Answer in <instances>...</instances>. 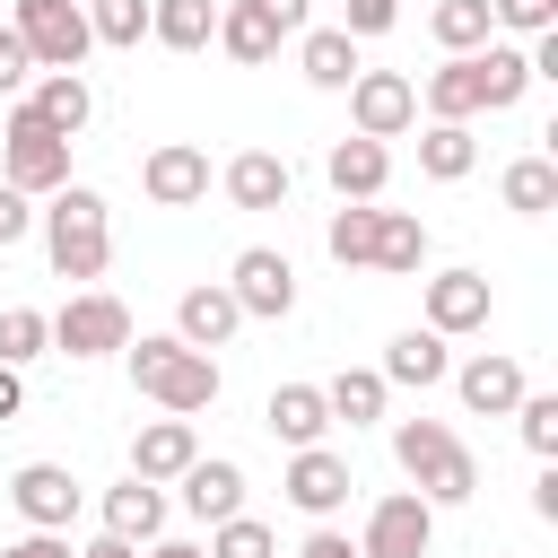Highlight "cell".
Wrapping results in <instances>:
<instances>
[{"label":"cell","instance_id":"cell-1","mask_svg":"<svg viewBox=\"0 0 558 558\" xmlns=\"http://www.w3.org/2000/svg\"><path fill=\"white\" fill-rule=\"evenodd\" d=\"M35 227H44V253H52V270L70 288H96L105 279V262H113V209H105L96 183H61L35 209Z\"/></svg>","mask_w":558,"mask_h":558},{"label":"cell","instance_id":"cell-2","mask_svg":"<svg viewBox=\"0 0 558 558\" xmlns=\"http://www.w3.org/2000/svg\"><path fill=\"white\" fill-rule=\"evenodd\" d=\"M122 357H131V384L157 401V410H174V418H201L209 401H218V357L209 349H192V340H174V331H140V340H122Z\"/></svg>","mask_w":558,"mask_h":558},{"label":"cell","instance_id":"cell-3","mask_svg":"<svg viewBox=\"0 0 558 558\" xmlns=\"http://www.w3.org/2000/svg\"><path fill=\"white\" fill-rule=\"evenodd\" d=\"M392 462L427 506H471L480 497V462L445 418H392Z\"/></svg>","mask_w":558,"mask_h":558},{"label":"cell","instance_id":"cell-4","mask_svg":"<svg viewBox=\"0 0 558 558\" xmlns=\"http://www.w3.org/2000/svg\"><path fill=\"white\" fill-rule=\"evenodd\" d=\"M0 183H17L26 201H52L70 183V140L26 96H9V122H0Z\"/></svg>","mask_w":558,"mask_h":558},{"label":"cell","instance_id":"cell-5","mask_svg":"<svg viewBox=\"0 0 558 558\" xmlns=\"http://www.w3.org/2000/svg\"><path fill=\"white\" fill-rule=\"evenodd\" d=\"M122 340H131V305L113 288H70V305L52 314L61 357H122Z\"/></svg>","mask_w":558,"mask_h":558},{"label":"cell","instance_id":"cell-6","mask_svg":"<svg viewBox=\"0 0 558 558\" xmlns=\"http://www.w3.org/2000/svg\"><path fill=\"white\" fill-rule=\"evenodd\" d=\"M9 26L26 35L35 70H78V61L96 52V35H87V0H17Z\"/></svg>","mask_w":558,"mask_h":558},{"label":"cell","instance_id":"cell-7","mask_svg":"<svg viewBox=\"0 0 558 558\" xmlns=\"http://www.w3.org/2000/svg\"><path fill=\"white\" fill-rule=\"evenodd\" d=\"M436 549V506L418 488H392L366 506V532H357V558H427Z\"/></svg>","mask_w":558,"mask_h":558},{"label":"cell","instance_id":"cell-8","mask_svg":"<svg viewBox=\"0 0 558 558\" xmlns=\"http://www.w3.org/2000/svg\"><path fill=\"white\" fill-rule=\"evenodd\" d=\"M340 96H349V131L357 140H401L418 122V78H401V70H357Z\"/></svg>","mask_w":558,"mask_h":558},{"label":"cell","instance_id":"cell-9","mask_svg":"<svg viewBox=\"0 0 558 558\" xmlns=\"http://www.w3.org/2000/svg\"><path fill=\"white\" fill-rule=\"evenodd\" d=\"M227 296L244 305V323H279V314H296V262H288L279 244H244L235 270H227Z\"/></svg>","mask_w":558,"mask_h":558},{"label":"cell","instance_id":"cell-10","mask_svg":"<svg viewBox=\"0 0 558 558\" xmlns=\"http://www.w3.org/2000/svg\"><path fill=\"white\" fill-rule=\"evenodd\" d=\"M140 192H148L157 209H192V201H209V148H192V140H157V148L140 157Z\"/></svg>","mask_w":558,"mask_h":558},{"label":"cell","instance_id":"cell-11","mask_svg":"<svg viewBox=\"0 0 558 558\" xmlns=\"http://www.w3.org/2000/svg\"><path fill=\"white\" fill-rule=\"evenodd\" d=\"M279 488H288V506H296V514H314V523H323V514H340V506H349V488H357V480H349V453H331V445H296Z\"/></svg>","mask_w":558,"mask_h":558},{"label":"cell","instance_id":"cell-12","mask_svg":"<svg viewBox=\"0 0 558 558\" xmlns=\"http://www.w3.org/2000/svg\"><path fill=\"white\" fill-rule=\"evenodd\" d=\"M9 506L26 514V532H70V514H78L70 462H17L9 471Z\"/></svg>","mask_w":558,"mask_h":558},{"label":"cell","instance_id":"cell-13","mask_svg":"<svg viewBox=\"0 0 558 558\" xmlns=\"http://www.w3.org/2000/svg\"><path fill=\"white\" fill-rule=\"evenodd\" d=\"M445 384H453V392H462V410H480V418H506V410L532 392V384H523V366H514L506 349H480V357H462Z\"/></svg>","mask_w":558,"mask_h":558},{"label":"cell","instance_id":"cell-14","mask_svg":"<svg viewBox=\"0 0 558 558\" xmlns=\"http://www.w3.org/2000/svg\"><path fill=\"white\" fill-rule=\"evenodd\" d=\"M183 514H192V523H227V514H244V462H227V453H192V462H183Z\"/></svg>","mask_w":558,"mask_h":558},{"label":"cell","instance_id":"cell-15","mask_svg":"<svg viewBox=\"0 0 558 558\" xmlns=\"http://www.w3.org/2000/svg\"><path fill=\"white\" fill-rule=\"evenodd\" d=\"M427 331H445V340L488 331V279L480 270H436L427 279Z\"/></svg>","mask_w":558,"mask_h":558},{"label":"cell","instance_id":"cell-16","mask_svg":"<svg viewBox=\"0 0 558 558\" xmlns=\"http://www.w3.org/2000/svg\"><path fill=\"white\" fill-rule=\"evenodd\" d=\"M235 323H244V305L227 296V279H201L174 296V340H192V349H227Z\"/></svg>","mask_w":558,"mask_h":558},{"label":"cell","instance_id":"cell-17","mask_svg":"<svg viewBox=\"0 0 558 558\" xmlns=\"http://www.w3.org/2000/svg\"><path fill=\"white\" fill-rule=\"evenodd\" d=\"M262 427L296 453V445H323L340 418H331V401H323V384H279L270 401H262Z\"/></svg>","mask_w":558,"mask_h":558},{"label":"cell","instance_id":"cell-18","mask_svg":"<svg viewBox=\"0 0 558 558\" xmlns=\"http://www.w3.org/2000/svg\"><path fill=\"white\" fill-rule=\"evenodd\" d=\"M323 174H331V192H340V201H384V183H392V148L349 131V140H331Z\"/></svg>","mask_w":558,"mask_h":558},{"label":"cell","instance_id":"cell-19","mask_svg":"<svg viewBox=\"0 0 558 558\" xmlns=\"http://www.w3.org/2000/svg\"><path fill=\"white\" fill-rule=\"evenodd\" d=\"M218 192H227L235 209H288V192H296V174H288V157H270V148H244V157H227V174H218Z\"/></svg>","mask_w":558,"mask_h":558},{"label":"cell","instance_id":"cell-20","mask_svg":"<svg viewBox=\"0 0 558 558\" xmlns=\"http://www.w3.org/2000/svg\"><path fill=\"white\" fill-rule=\"evenodd\" d=\"M375 375H384V384L427 392V384H445V375H453V349H445V331H427V323H418V331H392V340H384V366H375Z\"/></svg>","mask_w":558,"mask_h":558},{"label":"cell","instance_id":"cell-21","mask_svg":"<svg viewBox=\"0 0 558 558\" xmlns=\"http://www.w3.org/2000/svg\"><path fill=\"white\" fill-rule=\"evenodd\" d=\"M296 70H305V87L340 96L366 61H357V35H349V26H305V35H296Z\"/></svg>","mask_w":558,"mask_h":558},{"label":"cell","instance_id":"cell-22","mask_svg":"<svg viewBox=\"0 0 558 558\" xmlns=\"http://www.w3.org/2000/svg\"><path fill=\"white\" fill-rule=\"evenodd\" d=\"M192 453H201V436H192V418H174V410H166V418H148V427L131 436V471H140V480H157V488H166V480H183V462H192Z\"/></svg>","mask_w":558,"mask_h":558},{"label":"cell","instance_id":"cell-23","mask_svg":"<svg viewBox=\"0 0 558 558\" xmlns=\"http://www.w3.org/2000/svg\"><path fill=\"white\" fill-rule=\"evenodd\" d=\"M105 532H113V541H131V549H148V541L166 532V488H157V480H140V471H131L122 488H105Z\"/></svg>","mask_w":558,"mask_h":558},{"label":"cell","instance_id":"cell-24","mask_svg":"<svg viewBox=\"0 0 558 558\" xmlns=\"http://www.w3.org/2000/svg\"><path fill=\"white\" fill-rule=\"evenodd\" d=\"M418 105H427V122H471V113H480V52H445V61L427 70Z\"/></svg>","mask_w":558,"mask_h":558},{"label":"cell","instance_id":"cell-25","mask_svg":"<svg viewBox=\"0 0 558 558\" xmlns=\"http://www.w3.org/2000/svg\"><path fill=\"white\" fill-rule=\"evenodd\" d=\"M209 44H218L227 61H244V70H262V61H279V44H288V35H279V26H270V17L253 9V0H227V9H218V35H209Z\"/></svg>","mask_w":558,"mask_h":558},{"label":"cell","instance_id":"cell-26","mask_svg":"<svg viewBox=\"0 0 558 558\" xmlns=\"http://www.w3.org/2000/svg\"><path fill=\"white\" fill-rule=\"evenodd\" d=\"M209 35H218V0H148V44L209 52Z\"/></svg>","mask_w":558,"mask_h":558},{"label":"cell","instance_id":"cell-27","mask_svg":"<svg viewBox=\"0 0 558 558\" xmlns=\"http://www.w3.org/2000/svg\"><path fill=\"white\" fill-rule=\"evenodd\" d=\"M26 105H35V113H44V122H52L61 140H78V131H87V113H96V87H87L78 70H44Z\"/></svg>","mask_w":558,"mask_h":558},{"label":"cell","instance_id":"cell-28","mask_svg":"<svg viewBox=\"0 0 558 558\" xmlns=\"http://www.w3.org/2000/svg\"><path fill=\"white\" fill-rule=\"evenodd\" d=\"M523 87H532V61H523V44H480V113H506V105H523Z\"/></svg>","mask_w":558,"mask_h":558},{"label":"cell","instance_id":"cell-29","mask_svg":"<svg viewBox=\"0 0 558 558\" xmlns=\"http://www.w3.org/2000/svg\"><path fill=\"white\" fill-rule=\"evenodd\" d=\"M471 166H480L471 122H427V131H418V174H427V183H462Z\"/></svg>","mask_w":558,"mask_h":558},{"label":"cell","instance_id":"cell-30","mask_svg":"<svg viewBox=\"0 0 558 558\" xmlns=\"http://www.w3.org/2000/svg\"><path fill=\"white\" fill-rule=\"evenodd\" d=\"M418 262H427V227H418L410 209H384V218H375V262H366V270H384V279H418Z\"/></svg>","mask_w":558,"mask_h":558},{"label":"cell","instance_id":"cell-31","mask_svg":"<svg viewBox=\"0 0 558 558\" xmlns=\"http://www.w3.org/2000/svg\"><path fill=\"white\" fill-rule=\"evenodd\" d=\"M323 401H331V418H349V427H375V418H384V401H392V384H384L375 366H340V375L323 384Z\"/></svg>","mask_w":558,"mask_h":558},{"label":"cell","instance_id":"cell-32","mask_svg":"<svg viewBox=\"0 0 558 558\" xmlns=\"http://www.w3.org/2000/svg\"><path fill=\"white\" fill-rule=\"evenodd\" d=\"M375 218H384L375 201H340V209H331L323 244H331V262H340V270H366V262H375Z\"/></svg>","mask_w":558,"mask_h":558},{"label":"cell","instance_id":"cell-33","mask_svg":"<svg viewBox=\"0 0 558 558\" xmlns=\"http://www.w3.org/2000/svg\"><path fill=\"white\" fill-rule=\"evenodd\" d=\"M497 201H506V209H523V218L558 209V166H549V157H514V166L497 174Z\"/></svg>","mask_w":558,"mask_h":558},{"label":"cell","instance_id":"cell-34","mask_svg":"<svg viewBox=\"0 0 558 558\" xmlns=\"http://www.w3.org/2000/svg\"><path fill=\"white\" fill-rule=\"evenodd\" d=\"M427 35H436L445 52H480L497 26H488V0H436V9H427Z\"/></svg>","mask_w":558,"mask_h":558},{"label":"cell","instance_id":"cell-35","mask_svg":"<svg viewBox=\"0 0 558 558\" xmlns=\"http://www.w3.org/2000/svg\"><path fill=\"white\" fill-rule=\"evenodd\" d=\"M52 349V314L35 305H0V366H35Z\"/></svg>","mask_w":558,"mask_h":558},{"label":"cell","instance_id":"cell-36","mask_svg":"<svg viewBox=\"0 0 558 558\" xmlns=\"http://www.w3.org/2000/svg\"><path fill=\"white\" fill-rule=\"evenodd\" d=\"M87 35L113 44V52H140L148 44V0H87Z\"/></svg>","mask_w":558,"mask_h":558},{"label":"cell","instance_id":"cell-37","mask_svg":"<svg viewBox=\"0 0 558 558\" xmlns=\"http://www.w3.org/2000/svg\"><path fill=\"white\" fill-rule=\"evenodd\" d=\"M201 558H279V532L262 514H227V523H209V549Z\"/></svg>","mask_w":558,"mask_h":558},{"label":"cell","instance_id":"cell-38","mask_svg":"<svg viewBox=\"0 0 558 558\" xmlns=\"http://www.w3.org/2000/svg\"><path fill=\"white\" fill-rule=\"evenodd\" d=\"M506 418L523 427V445H532L541 462H558V392H523V401H514Z\"/></svg>","mask_w":558,"mask_h":558},{"label":"cell","instance_id":"cell-39","mask_svg":"<svg viewBox=\"0 0 558 558\" xmlns=\"http://www.w3.org/2000/svg\"><path fill=\"white\" fill-rule=\"evenodd\" d=\"M488 26H497V35H514V44H532V35H549V26H558V0H488Z\"/></svg>","mask_w":558,"mask_h":558},{"label":"cell","instance_id":"cell-40","mask_svg":"<svg viewBox=\"0 0 558 558\" xmlns=\"http://www.w3.org/2000/svg\"><path fill=\"white\" fill-rule=\"evenodd\" d=\"M340 26L366 44V35H392L401 26V0H340Z\"/></svg>","mask_w":558,"mask_h":558},{"label":"cell","instance_id":"cell-41","mask_svg":"<svg viewBox=\"0 0 558 558\" xmlns=\"http://www.w3.org/2000/svg\"><path fill=\"white\" fill-rule=\"evenodd\" d=\"M26 78H35V52L17 26H0V96H26Z\"/></svg>","mask_w":558,"mask_h":558},{"label":"cell","instance_id":"cell-42","mask_svg":"<svg viewBox=\"0 0 558 558\" xmlns=\"http://www.w3.org/2000/svg\"><path fill=\"white\" fill-rule=\"evenodd\" d=\"M26 235H35V201H26L17 183H0V253H9V244H26Z\"/></svg>","mask_w":558,"mask_h":558},{"label":"cell","instance_id":"cell-43","mask_svg":"<svg viewBox=\"0 0 558 558\" xmlns=\"http://www.w3.org/2000/svg\"><path fill=\"white\" fill-rule=\"evenodd\" d=\"M0 558H78V549H70V532H26V541H9Z\"/></svg>","mask_w":558,"mask_h":558},{"label":"cell","instance_id":"cell-44","mask_svg":"<svg viewBox=\"0 0 558 558\" xmlns=\"http://www.w3.org/2000/svg\"><path fill=\"white\" fill-rule=\"evenodd\" d=\"M296 558H357V541H349V532H331V523H314Z\"/></svg>","mask_w":558,"mask_h":558},{"label":"cell","instance_id":"cell-45","mask_svg":"<svg viewBox=\"0 0 558 558\" xmlns=\"http://www.w3.org/2000/svg\"><path fill=\"white\" fill-rule=\"evenodd\" d=\"M253 9H262L279 35H305V9H314V0H253Z\"/></svg>","mask_w":558,"mask_h":558},{"label":"cell","instance_id":"cell-46","mask_svg":"<svg viewBox=\"0 0 558 558\" xmlns=\"http://www.w3.org/2000/svg\"><path fill=\"white\" fill-rule=\"evenodd\" d=\"M532 514L558 523V462H541V480H532Z\"/></svg>","mask_w":558,"mask_h":558},{"label":"cell","instance_id":"cell-47","mask_svg":"<svg viewBox=\"0 0 558 558\" xmlns=\"http://www.w3.org/2000/svg\"><path fill=\"white\" fill-rule=\"evenodd\" d=\"M26 410V366H0V418Z\"/></svg>","mask_w":558,"mask_h":558},{"label":"cell","instance_id":"cell-48","mask_svg":"<svg viewBox=\"0 0 558 558\" xmlns=\"http://www.w3.org/2000/svg\"><path fill=\"white\" fill-rule=\"evenodd\" d=\"M140 558H201V541H166V532H157V541H148Z\"/></svg>","mask_w":558,"mask_h":558},{"label":"cell","instance_id":"cell-49","mask_svg":"<svg viewBox=\"0 0 558 558\" xmlns=\"http://www.w3.org/2000/svg\"><path fill=\"white\" fill-rule=\"evenodd\" d=\"M78 558H140V549H131V541H113V532H105V541H87V549H78Z\"/></svg>","mask_w":558,"mask_h":558}]
</instances>
